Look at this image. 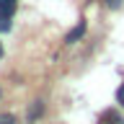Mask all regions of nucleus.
<instances>
[{
    "mask_svg": "<svg viewBox=\"0 0 124 124\" xmlns=\"http://www.w3.org/2000/svg\"><path fill=\"white\" fill-rule=\"evenodd\" d=\"M16 5L18 0H0V18H10L16 13Z\"/></svg>",
    "mask_w": 124,
    "mask_h": 124,
    "instance_id": "obj_1",
    "label": "nucleus"
},
{
    "mask_svg": "<svg viewBox=\"0 0 124 124\" xmlns=\"http://www.w3.org/2000/svg\"><path fill=\"white\" fill-rule=\"evenodd\" d=\"M83 34H85V21H80V23L75 26V29H72V31L67 34V36H65V44H75L78 39L83 36Z\"/></svg>",
    "mask_w": 124,
    "mask_h": 124,
    "instance_id": "obj_2",
    "label": "nucleus"
},
{
    "mask_svg": "<svg viewBox=\"0 0 124 124\" xmlns=\"http://www.w3.org/2000/svg\"><path fill=\"white\" fill-rule=\"evenodd\" d=\"M41 111H44V103L41 101H34L29 108V122H36V116H41Z\"/></svg>",
    "mask_w": 124,
    "mask_h": 124,
    "instance_id": "obj_3",
    "label": "nucleus"
},
{
    "mask_svg": "<svg viewBox=\"0 0 124 124\" xmlns=\"http://www.w3.org/2000/svg\"><path fill=\"white\" fill-rule=\"evenodd\" d=\"M101 119H108L111 124H124V119H122V116H116V111H103Z\"/></svg>",
    "mask_w": 124,
    "mask_h": 124,
    "instance_id": "obj_4",
    "label": "nucleus"
},
{
    "mask_svg": "<svg viewBox=\"0 0 124 124\" xmlns=\"http://www.w3.org/2000/svg\"><path fill=\"white\" fill-rule=\"evenodd\" d=\"M0 124H16L13 114H0Z\"/></svg>",
    "mask_w": 124,
    "mask_h": 124,
    "instance_id": "obj_5",
    "label": "nucleus"
},
{
    "mask_svg": "<svg viewBox=\"0 0 124 124\" xmlns=\"http://www.w3.org/2000/svg\"><path fill=\"white\" fill-rule=\"evenodd\" d=\"M116 101H119V106H124V83L119 85V91H116Z\"/></svg>",
    "mask_w": 124,
    "mask_h": 124,
    "instance_id": "obj_6",
    "label": "nucleus"
},
{
    "mask_svg": "<svg viewBox=\"0 0 124 124\" xmlns=\"http://www.w3.org/2000/svg\"><path fill=\"white\" fill-rule=\"evenodd\" d=\"M122 3H124V0H106V5L111 8V10H116V8H122Z\"/></svg>",
    "mask_w": 124,
    "mask_h": 124,
    "instance_id": "obj_7",
    "label": "nucleus"
},
{
    "mask_svg": "<svg viewBox=\"0 0 124 124\" xmlns=\"http://www.w3.org/2000/svg\"><path fill=\"white\" fill-rule=\"evenodd\" d=\"M0 54H3V46H0Z\"/></svg>",
    "mask_w": 124,
    "mask_h": 124,
    "instance_id": "obj_8",
    "label": "nucleus"
}]
</instances>
